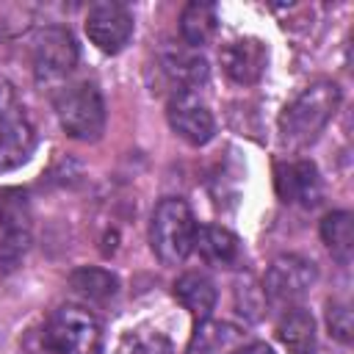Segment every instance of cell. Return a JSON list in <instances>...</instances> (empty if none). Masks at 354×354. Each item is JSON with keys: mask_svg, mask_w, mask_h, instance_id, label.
<instances>
[{"mask_svg": "<svg viewBox=\"0 0 354 354\" xmlns=\"http://www.w3.org/2000/svg\"><path fill=\"white\" fill-rule=\"evenodd\" d=\"M196 218L185 199L166 196L158 202L149 224V246L163 266H180L194 252Z\"/></svg>", "mask_w": 354, "mask_h": 354, "instance_id": "7a4b0ae2", "label": "cell"}, {"mask_svg": "<svg viewBox=\"0 0 354 354\" xmlns=\"http://www.w3.org/2000/svg\"><path fill=\"white\" fill-rule=\"evenodd\" d=\"M277 335L288 354H315V321L304 307L285 310Z\"/></svg>", "mask_w": 354, "mask_h": 354, "instance_id": "2e32d148", "label": "cell"}, {"mask_svg": "<svg viewBox=\"0 0 354 354\" xmlns=\"http://www.w3.org/2000/svg\"><path fill=\"white\" fill-rule=\"evenodd\" d=\"M326 326H329V335L340 343H348L351 340V332H354V318H351V310L348 304L343 301H329L326 307Z\"/></svg>", "mask_w": 354, "mask_h": 354, "instance_id": "7402d4cb", "label": "cell"}, {"mask_svg": "<svg viewBox=\"0 0 354 354\" xmlns=\"http://www.w3.org/2000/svg\"><path fill=\"white\" fill-rule=\"evenodd\" d=\"M166 116H169V124L171 130L194 144V147H202L213 138L216 133V122H213V113L207 111V105L194 94V91H185V88H177L166 105Z\"/></svg>", "mask_w": 354, "mask_h": 354, "instance_id": "30bf717a", "label": "cell"}, {"mask_svg": "<svg viewBox=\"0 0 354 354\" xmlns=\"http://www.w3.org/2000/svg\"><path fill=\"white\" fill-rule=\"evenodd\" d=\"M321 238L337 263H351L354 254V216L348 210L326 213L321 221Z\"/></svg>", "mask_w": 354, "mask_h": 354, "instance_id": "ac0fdd59", "label": "cell"}, {"mask_svg": "<svg viewBox=\"0 0 354 354\" xmlns=\"http://www.w3.org/2000/svg\"><path fill=\"white\" fill-rule=\"evenodd\" d=\"M246 346V332L230 321H199L191 343H188V354H238Z\"/></svg>", "mask_w": 354, "mask_h": 354, "instance_id": "4fadbf2b", "label": "cell"}, {"mask_svg": "<svg viewBox=\"0 0 354 354\" xmlns=\"http://www.w3.org/2000/svg\"><path fill=\"white\" fill-rule=\"evenodd\" d=\"M238 354H274V351H271L266 343H246Z\"/></svg>", "mask_w": 354, "mask_h": 354, "instance_id": "603a6c76", "label": "cell"}, {"mask_svg": "<svg viewBox=\"0 0 354 354\" xmlns=\"http://www.w3.org/2000/svg\"><path fill=\"white\" fill-rule=\"evenodd\" d=\"M163 66L185 91L207 80V61L194 50H169L163 55Z\"/></svg>", "mask_w": 354, "mask_h": 354, "instance_id": "d6986e66", "label": "cell"}, {"mask_svg": "<svg viewBox=\"0 0 354 354\" xmlns=\"http://www.w3.org/2000/svg\"><path fill=\"white\" fill-rule=\"evenodd\" d=\"M116 354H174V346L163 332L152 326H138L122 335Z\"/></svg>", "mask_w": 354, "mask_h": 354, "instance_id": "44dd1931", "label": "cell"}, {"mask_svg": "<svg viewBox=\"0 0 354 354\" xmlns=\"http://www.w3.org/2000/svg\"><path fill=\"white\" fill-rule=\"evenodd\" d=\"M315 282V266L299 254H279L266 271L263 296L277 307H296Z\"/></svg>", "mask_w": 354, "mask_h": 354, "instance_id": "8992f818", "label": "cell"}, {"mask_svg": "<svg viewBox=\"0 0 354 354\" xmlns=\"http://www.w3.org/2000/svg\"><path fill=\"white\" fill-rule=\"evenodd\" d=\"M30 246V210L22 191L0 194V271H14Z\"/></svg>", "mask_w": 354, "mask_h": 354, "instance_id": "52a82bcc", "label": "cell"}, {"mask_svg": "<svg viewBox=\"0 0 354 354\" xmlns=\"http://www.w3.org/2000/svg\"><path fill=\"white\" fill-rule=\"evenodd\" d=\"M44 346L50 354H100L102 329L97 315L80 304L58 307L44 326Z\"/></svg>", "mask_w": 354, "mask_h": 354, "instance_id": "3957f363", "label": "cell"}, {"mask_svg": "<svg viewBox=\"0 0 354 354\" xmlns=\"http://www.w3.org/2000/svg\"><path fill=\"white\" fill-rule=\"evenodd\" d=\"M55 113L61 127L77 141H97L105 130V102L100 88L88 80L61 86L55 94Z\"/></svg>", "mask_w": 354, "mask_h": 354, "instance_id": "277c9868", "label": "cell"}, {"mask_svg": "<svg viewBox=\"0 0 354 354\" xmlns=\"http://www.w3.org/2000/svg\"><path fill=\"white\" fill-rule=\"evenodd\" d=\"M218 30V11L210 3H188L180 14V33L188 47L207 44Z\"/></svg>", "mask_w": 354, "mask_h": 354, "instance_id": "e0dca14e", "label": "cell"}, {"mask_svg": "<svg viewBox=\"0 0 354 354\" xmlns=\"http://www.w3.org/2000/svg\"><path fill=\"white\" fill-rule=\"evenodd\" d=\"M266 61H268V50L254 36L232 39L221 50V66H224L227 77L235 80L238 86L257 83L263 77V72H266Z\"/></svg>", "mask_w": 354, "mask_h": 354, "instance_id": "7c38bea8", "label": "cell"}, {"mask_svg": "<svg viewBox=\"0 0 354 354\" xmlns=\"http://www.w3.org/2000/svg\"><path fill=\"white\" fill-rule=\"evenodd\" d=\"M340 108V88L332 80L310 83L279 116V133L290 147H307Z\"/></svg>", "mask_w": 354, "mask_h": 354, "instance_id": "6da1fadb", "label": "cell"}, {"mask_svg": "<svg viewBox=\"0 0 354 354\" xmlns=\"http://www.w3.org/2000/svg\"><path fill=\"white\" fill-rule=\"evenodd\" d=\"M194 249L199 252V257L207 266H216V268H230V266H235L241 260V243H238V238L227 227H216V224L196 227Z\"/></svg>", "mask_w": 354, "mask_h": 354, "instance_id": "5bb4252c", "label": "cell"}, {"mask_svg": "<svg viewBox=\"0 0 354 354\" xmlns=\"http://www.w3.org/2000/svg\"><path fill=\"white\" fill-rule=\"evenodd\" d=\"M86 36L100 53H119L133 36V14L116 0L94 3L86 14Z\"/></svg>", "mask_w": 354, "mask_h": 354, "instance_id": "9c48e42d", "label": "cell"}, {"mask_svg": "<svg viewBox=\"0 0 354 354\" xmlns=\"http://www.w3.org/2000/svg\"><path fill=\"white\" fill-rule=\"evenodd\" d=\"M274 185L282 202L299 207H315L321 202V177L310 160H288L274 171Z\"/></svg>", "mask_w": 354, "mask_h": 354, "instance_id": "8fae6325", "label": "cell"}, {"mask_svg": "<svg viewBox=\"0 0 354 354\" xmlns=\"http://www.w3.org/2000/svg\"><path fill=\"white\" fill-rule=\"evenodd\" d=\"M77 64V44L66 28H44L33 41V75L41 86H55L69 77Z\"/></svg>", "mask_w": 354, "mask_h": 354, "instance_id": "ba28073f", "label": "cell"}, {"mask_svg": "<svg viewBox=\"0 0 354 354\" xmlns=\"http://www.w3.org/2000/svg\"><path fill=\"white\" fill-rule=\"evenodd\" d=\"M174 299L199 321L210 315L216 307V285L207 274L202 271H188L174 282Z\"/></svg>", "mask_w": 354, "mask_h": 354, "instance_id": "9a60e30c", "label": "cell"}, {"mask_svg": "<svg viewBox=\"0 0 354 354\" xmlns=\"http://www.w3.org/2000/svg\"><path fill=\"white\" fill-rule=\"evenodd\" d=\"M69 285L75 293H80L88 301H108L116 293V277L105 268H94V266H83L77 271H72Z\"/></svg>", "mask_w": 354, "mask_h": 354, "instance_id": "ffe728a7", "label": "cell"}, {"mask_svg": "<svg viewBox=\"0 0 354 354\" xmlns=\"http://www.w3.org/2000/svg\"><path fill=\"white\" fill-rule=\"evenodd\" d=\"M33 124L8 83H0V171L17 169L33 152Z\"/></svg>", "mask_w": 354, "mask_h": 354, "instance_id": "5b68a950", "label": "cell"}]
</instances>
